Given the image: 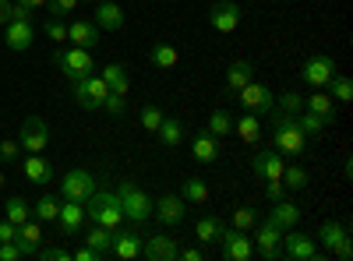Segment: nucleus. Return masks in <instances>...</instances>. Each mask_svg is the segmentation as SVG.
<instances>
[{
  "instance_id": "nucleus-53",
  "label": "nucleus",
  "mask_w": 353,
  "mask_h": 261,
  "mask_svg": "<svg viewBox=\"0 0 353 261\" xmlns=\"http://www.w3.org/2000/svg\"><path fill=\"white\" fill-rule=\"evenodd\" d=\"M11 21H32V11L21 4H11Z\"/></svg>"
},
{
  "instance_id": "nucleus-51",
  "label": "nucleus",
  "mask_w": 353,
  "mask_h": 261,
  "mask_svg": "<svg viewBox=\"0 0 353 261\" xmlns=\"http://www.w3.org/2000/svg\"><path fill=\"white\" fill-rule=\"evenodd\" d=\"M265 194H269V201H279V198H286V187H283V180H269Z\"/></svg>"
},
{
  "instance_id": "nucleus-25",
  "label": "nucleus",
  "mask_w": 353,
  "mask_h": 261,
  "mask_svg": "<svg viewBox=\"0 0 353 261\" xmlns=\"http://www.w3.org/2000/svg\"><path fill=\"white\" fill-rule=\"evenodd\" d=\"M21 169H25L28 184H39V187H43V184H50V180H53V166H50V163H46L39 152H32V156H28Z\"/></svg>"
},
{
  "instance_id": "nucleus-47",
  "label": "nucleus",
  "mask_w": 353,
  "mask_h": 261,
  "mask_svg": "<svg viewBox=\"0 0 353 261\" xmlns=\"http://www.w3.org/2000/svg\"><path fill=\"white\" fill-rule=\"evenodd\" d=\"M46 36H50L53 43H64V39H68V25L57 21V18H46Z\"/></svg>"
},
{
  "instance_id": "nucleus-46",
  "label": "nucleus",
  "mask_w": 353,
  "mask_h": 261,
  "mask_svg": "<svg viewBox=\"0 0 353 261\" xmlns=\"http://www.w3.org/2000/svg\"><path fill=\"white\" fill-rule=\"evenodd\" d=\"M36 258H43V261H71V251L68 247H39Z\"/></svg>"
},
{
  "instance_id": "nucleus-9",
  "label": "nucleus",
  "mask_w": 353,
  "mask_h": 261,
  "mask_svg": "<svg viewBox=\"0 0 353 261\" xmlns=\"http://www.w3.org/2000/svg\"><path fill=\"white\" fill-rule=\"evenodd\" d=\"M18 145H21L25 152H46V145H50V124H46L43 117H28V121L21 124Z\"/></svg>"
},
{
  "instance_id": "nucleus-18",
  "label": "nucleus",
  "mask_w": 353,
  "mask_h": 261,
  "mask_svg": "<svg viewBox=\"0 0 353 261\" xmlns=\"http://www.w3.org/2000/svg\"><path fill=\"white\" fill-rule=\"evenodd\" d=\"M68 39L74 43V46H85V50H92L99 39H103V28L96 25V21H71L68 25Z\"/></svg>"
},
{
  "instance_id": "nucleus-48",
  "label": "nucleus",
  "mask_w": 353,
  "mask_h": 261,
  "mask_svg": "<svg viewBox=\"0 0 353 261\" xmlns=\"http://www.w3.org/2000/svg\"><path fill=\"white\" fill-rule=\"evenodd\" d=\"M18 149H21L18 141L4 138V141H0V159H4V163H14V159H18Z\"/></svg>"
},
{
  "instance_id": "nucleus-13",
  "label": "nucleus",
  "mask_w": 353,
  "mask_h": 261,
  "mask_svg": "<svg viewBox=\"0 0 353 261\" xmlns=\"http://www.w3.org/2000/svg\"><path fill=\"white\" fill-rule=\"evenodd\" d=\"M152 212L163 226H181L184 222V198L181 194H163L159 201H152Z\"/></svg>"
},
{
  "instance_id": "nucleus-54",
  "label": "nucleus",
  "mask_w": 353,
  "mask_h": 261,
  "mask_svg": "<svg viewBox=\"0 0 353 261\" xmlns=\"http://www.w3.org/2000/svg\"><path fill=\"white\" fill-rule=\"evenodd\" d=\"M350 254H353V247H350V237H346V240H339V244H336V258L350 261Z\"/></svg>"
},
{
  "instance_id": "nucleus-36",
  "label": "nucleus",
  "mask_w": 353,
  "mask_h": 261,
  "mask_svg": "<svg viewBox=\"0 0 353 261\" xmlns=\"http://www.w3.org/2000/svg\"><path fill=\"white\" fill-rule=\"evenodd\" d=\"M4 219L14 222V226L28 222V201H25V198H11L8 205H4Z\"/></svg>"
},
{
  "instance_id": "nucleus-5",
  "label": "nucleus",
  "mask_w": 353,
  "mask_h": 261,
  "mask_svg": "<svg viewBox=\"0 0 353 261\" xmlns=\"http://www.w3.org/2000/svg\"><path fill=\"white\" fill-rule=\"evenodd\" d=\"M219 254L226 258V261H248L251 254H254V240L248 237V229H219Z\"/></svg>"
},
{
  "instance_id": "nucleus-4",
  "label": "nucleus",
  "mask_w": 353,
  "mask_h": 261,
  "mask_svg": "<svg viewBox=\"0 0 353 261\" xmlns=\"http://www.w3.org/2000/svg\"><path fill=\"white\" fill-rule=\"evenodd\" d=\"M110 96V85L92 71V74H85V78H74V103L81 109H99Z\"/></svg>"
},
{
  "instance_id": "nucleus-20",
  "label": "nucleus",
  "mask_w": 353,
  "mask_h": 261,
  "mask_svg": "<svg viewBox=\"0 0 353 261\" xmlns=\"http://www.w3.org/2000/svg\"><path fill=\"white\" fill-rule=\"evenodd\" d=\"M141 254L149 261H173L176 254H181V247L173 244V237H149V244H141Z\"/></svg>"
},
{
  "instance_id": "nucleus-38",
  "label": "nucleus",
  "mask_w": 353,
  "mask_h": 261,
  "mask_svg": "<svg viewBox=\"0 0 353 261\" xmlns=\"http://www.w3.org/2000/svg\"><path fill=\"white\" fill-rule=\"evenodd\" d=\"M230 131H233V117H230L226 109H216L212 117H209V134H212V138H223V134H230Z\"/></svg>"
},
{
  "instance_id": "nucleus-10",
  "label": "nucleus",
  "mask_w": 353,
  "mask_h": 261,
  "mask_svg": "<svg viewBox=\"0 0 353 261\" xmlns=\"http://www.w3.org/2000/svg\"><path fill=\"white\" fill-rule=\"evenodd\" d=\"M254 244H258V254L265 258V261H276L279 258V240H283V229L272 222V219H265L261 226H254V237H251Z\"/></svg>"
},
{
  "instance_id": "nucleus-57",
  "label": "nucleus",
  "mask_w": 353,
  "mask_h": 261,
  "mask_svg": "<svg viewBox=\"0 0 353 261\" xmlns=\"http://www.w3.org/2000/svg\"><path fill=\"white\" fill-rule=\"evenodd\" d=\"M14 4L28 8V11H36V8H46V0H14Z\"/></svg>"
},
{
  "instance_id": "nucleus-44",
  "label": "nucleus",
  "mask_w": 353,
  "mask_h": 261,
  "mask_svg": "<svg viewBox=\"0 0 353 261\" xmlns=\"http://www.w3.org/2000/svg\"><path fill=\"white\" fill-rule=\"evenodd\" d=\"M46 4H50V14H53V18H64V14L78 11L81 0H46Z\"/></svg>"
},
{
  "instance_id": "nucleus-17",
  "label": "nucleus",
  "mask_w": 353,
  "mask_h": 261,
  "mask_svg": "<svg viewBox=\"0 0 353 261\" xmlns=\"http://www.w3.org/2000/svg\"><path fill=\"white\" fill-rule=\"evenodd\" d=\"M283 166H286V159H283L276 149L258 152V156H254V163H251V169L258 173L261 180H279V177H283Z\"/></svg>"
},
{
  "instance_id": "nucleus-55",
  "label": "nucleus",
  "mask_w": 353,
  "mask_h": 261,
  "mask_svg": "<svg viewBox=\"0 0 353 261\" xmlns=\"http://www.w3.org/2000/svg\"><path fill=\"white\" fill-rule=\"evenodd\" d=\"M11 4H14V0H0V25L11 21Z\"/></svg>"
},
{
  "instance_id": "nucleus-30",
  "label": "nucleus",
  "mask_w": 353,
  "mask_h": 261,
  "mask_svg": "<svg viewBox=\"0 0 353 261\" xmlns=\"http://www.w3.org/2000/svg\"><path fill=\"white\" fill-rule=\"evenodd\" d=\"M156 134H159V141L166 145V149H176V145L184 141V124L173 121V117H163V124L156 127Z\"/></svg>"
},
{
  "instance_id": "nucleus-22",
  "label": "nucleus",
  "mask_w": 353,
  "mask_h": 261,
  "mask_svg": "<svg viewBox=\"0 0 353 261\" xmlns=\"http://www.w3.org/2000/svg\"><path fill=\"white\" fill-rule=\"evenodd\" d=\"M4 43L11 50H28L36 43V32H32V21H8V32H4Z\"/></svg>"
},
{
  "instance_id": "nucleus-32",
  "label": "nucleus",
  "mask_w": 353,
  "mask_h": 261,
  "mask_svg": "<svg viewBox=\"0 0 353 261\" xmlns=\"http://www.w3.org/2000/svg\"><path fill=\"white\" fill-rule=\"evenodd\" d=\"M149 61H152L156 67H163V71H173L176 64H181V53H176L173 46H166V43H156L152 53H149Z\"/></svg>"
},
{
  "instance_id": "nucleus-34",
  "label": "nucleus",
  "mask_w": 353,
  "mask_h": 261,
  "mask_svg": "<svg viewBox=\"0 0 353 261\" xmlns=\"http://www.w3.org/2000/svg\"><path fill=\"white\" fill-rule=\"evenodd\" d=\"M219 229H223V219L219 216H201L198 226H194V233H198L201 244H212V240H219Z\"/></svg>"
},
{
  "instance_id": "nucleus-50",
  "label": "nucleus",
  "mask_w": 353,
  "mask_h": 261,
  "mask_svg": "<svg viewBox=\"0 0 353 261\" xmlns=\"http://www.w3.org/2000/svg\"><path fill=\"white\" fill-rule=\"evenodd\" d=\"M8 240H18V226L14 222H0V244H8Z\"/></svg>"
},
{
  "instance_id": "nucleus-52",
  "label": "nucleus",
  "mask_w": 353,
  "mask_h": 261,
  "mask_svg": "<svg viewBox=\"0 0 353 261\" xmlns=\"http://www.w3.org/2000/svg\"><path fill=\"white\" fill-rule=\"evenodd\" d=\"M71 258H74V261H99V251H92V247H78V251H71Z\"/></svg>"
},
{
  "instance_id": "nucleus-3",
  "label": "nucleus",
  "mask_w": 353,
  "mask_h": 261,
  "mask_svg": "<svg viewBox=\"0 0 353 261\" xmlns=\"http://www.w3.org/2000/svg\"><path fill=\"white\" fill-rule=\"evenodd\" d=\"M117 198H121V209L131 222H145V219H152V198L145 194L138 184L124 180L121 187H117Z\"/></svg>"
},
{
  "instance_id": "nucleus-43",
  "label": "nucleus",
  "mask_w": 353,
  "mask_h": 261,
  "mask_svg": "<svg viewBox=\"0 0 353 261\" xmlns=\"http://www.w3.org/2000/svg\"><path fill=\"white\" fill-rule=\"evenodd\" d=\"M276 106H279L283 113H301V109H304V99H301L297 92H283V96L276 99Z\"/></svg>"
},
{
  "instance_id": "nucleus-16",
  "label": "nucleus",
  "mask_w": 353,
  "mask_h": 261,
  "mask_svg": "<svg viewBox=\"0 0 353 261\" xmlns=\"http://www.w3.org/2000/svg\"><path fill=\"white\" fill-rule=\"evenodd\" d=\"M286 247H283V254L286 258H293V261H311V258H318V251H314V244H311V237L307 233H297V229H286Z\"/></svg>"
},
{
  "instance_id": "nucleus-1",
  "label": "nucleus",
  "mask_w": 353,
  "mask_h": 261,
  "mask_svg": "<svg viewBox=\"0 0 353 261\" xmlns=\"http://www.w3.org/2000/svg\"><path fill=\"white\" fill-rule=\"evenodd\" d=\"M272 149H276L283 159H293V156H304V152H307V134H304L301 124H297V113L276 109V121H272Z\"/></svg>"
},
{
  "instance_id": "nucleus-56",
  "label": "nucleus",
  "mask_w": 353,
  "mask_h": 261,
  "mask_svg": "<svg viewBox=\"0 0 353 261\" xmlns=\"http://www.w3.org/2000/svg\"><path fill=\"white\" fill-rule=\"evenodd\" d=\"M176 258H184V261H201L205 254H201L198 247H184V251H181V254H176Z\"/></svg>"
},
{
  "instance_id": "nucleus-37",
  "label": "nucleus",
  "mask_w": 353,
  "mask_h": 261,
  "mask_svg": "<svg viewBox=\"0 0 353 261\" xmlns=\"http://www.w3.org/2000/svg\"><path fill=\"white\" fill-rule=\"evenodd\" d=\"M57 212H61V198L43 194V198H39V205H36V219H39V222H53Z\"/></svg>"
},
{
  "instance_id": "nucleus-45",
  "label": "nucleus",
  "mask_w": 353,
  "mask_h": 261,
  "mask_svg": "<svg viewBox=\"0 0 353 261\" xmlns=\"http://www.w3.org/2000/svg\"><path fill=\"white\" fill-rule=\"evenodd\" d=\"M233 226H237V229H254L258 226L254 209H237V212H233Z\"/></svg>"
},
{
  "instance_id": "nucleus-14",
  "label": "nucleus",
  "mask_w": 353,
  "mask_h": 261,
  "mask_svg": "<svg viewBox=\"0 0 353 261\" xmlns=\"http://www.w3.org/2000/svg\"><path fill=\"white\" fill-rule=\"evenodd\" d=\"M85 201H71V198H64V205H61V212H57V222H61V229H64V237H74L78 229L85 226Z\"/></svg>"
},
{
  "instance_id": "nucleus-31",
  "label": "nucleus",
  "mask_w": 353,
  "mask_h": 261,
  "mask_svg": "<svg viewBox=\"0 0 353 261\" xmlns=\"http://www.w3.org/2000/svg\"><path fill=\"white\" fill-rule=\"evenodd\" d=\"M181 198H184V205H205L209 201V187H205V180L191 177L181 184Z\"/></svg>"
},
{
  "instance_id": "nucleus-21",
  "label": "nucleus",
  "mask_w": 353,
  "mask_h": 261,
  "mask_svg": "<svg viewBox=\"0 0 353 261\" xmlns=\"http://www.w3.org/2000/svg\"><path fill=\"white\" fill-rule=\"evenodd\" d=\"M269 219L283 229H297V222H301V209L293 205V201H286V198H279V201H272V212H269Z\"/></svg>"
},
{
  "instance_id": "nucleus-15",
  "label": "nucleus",
  "mask_w": 353,
  "mask_h": 261,
  "mask_svg": "<svg viewBox=\"0 0 353 261\" xmlns=\"http://www.w3.org/2000/svg\"><path fill=\"white\" fill-rule=\"evenodd\" d=\"M110 254H113V258H121V261L141 258V237H134V229H113Z\"/></svg>"
},
{
  "instance_id": "nucleus-8",
  "label": "nucleus",
  "mask_w": 353,
  "mask_h": 261,
  "mask_svg": "<svg viewBox=\"0 0 353 261\" xmlns=\"http://www.w3.org/2000/svg\"><path fill=\"white\" fill-rule=\"evenodd\" d=\"M241 18H244V11H241V4H233V0H216V4L209 8V25L216 28V32H223V36L237 32Z\"/></svg>"
},
{
  "instance_id": "nucleus-41",
  "label": "nucleus",
  "mask_w": 353,
  "mask_h": 261,
  "mask_svg": "<svg viewBox=\"0 0 353 261\" xmlns=\"http://www.w3.org/2000/svg\"><path fill=\"white\" fill-rule=\"evenodd\" d=\"M329 85H332V99H336V103H350V99H353V81H350V78L336 74Z\"/></svg>"
},
{
  "instance_id": "nucleus-6",
  "label": "nucleus",
  "mask_w": 353,
  "mask_h": 261,
  "mask_svg": "<svg viewBox=\"0 0 353 261\" xmlns=\"http://www.w3.org/2000/svg\"><path fill=\"white\" fill-rule=\"evenodd\" d=\"M53 64L61 67L71 81L74 78H85V74H92L96 71V61H92V53H88L85 46H71V50H61L53 56Z\"/></svg>"
},
{
  "instance_id": "nucleus-35",
  "label": "nucleus",
  "mask_w": 353,
  "mask_h": 261,
  "mask_svg": "<svg viewBox=\"0 0 353 261\" xmlns=\"http://www.w3.org/2000/svg\"><path fill=\"white\" fill-rule=\"evenodd\" d=\"M321 240H325V247H329V251H336V244H339V240H346V222L329 219L325 226H321Z\"/></svg>"
},
{
  "instance_id": "nucleus-19",
  "label": "nucleus",
  "mask_w": 353,
  "mask_h": 261,
  "mask_svg": "<svg viewBox=\"0 0 353 261\" xmlns=\"http://www.w3.org/2000/svg\"><path fill=\"white\" fill-rule=\"evenodd\" d=\"M96 25L106 28V32H121L124 28V11L117 0H99L96 4Z\"/></svg>"
},
{
  "instance_id": "nucleus-58",
  "label": "nucleus",
  "mask_w": 353,
  "mask_h": 261,
  "mask_svg": "<svg viewBox=\"0 0 353 261\" xmlns=\"http://www.w3.org/2000/svg\"><path fill=\"white\" fill-rule=\"evenodd\" d=\"M0 187H4V173H0Z\"/></svg>"
},
{
  "instance_id": "nucleus-49",
  "label": "nucleus",
  "mask_w": 353,
  "mask_h": 261,
  "mask_svg": "<svg viewBox=\"0 0 353 261\" xmlns=\"http://www.w3.org/2000/svg\"><path fill=\"white\" fill-rule=\"evenodd\" d=\"M103 106H106V109L113 113V117H124V96H113V92H110Z\"/></svg>"
},
{
  "instance_id": "nucleus-42",
  "label": "nucleus",
  "mask_w": 353,
  "mask_h": 261,
  "mask_svg": "<svg viewBox=\"0 0 353 261\" xmlns=\"http://www.w3.org/2000/svg\"><path fill=\"white\" fill-rule=\"evenodd\" d=\"M159 124H163V109L152 106V103H145V106H141V127H145V131H156Z\"/></svg>"
},
{
  "instance_id": "nucleus-12",
  "label": "nucleus",
  "mask_w": 353,
  "mask_h": 261,
  "mask_svg": "<svg viewBox=\"0 0 353 261\" xmlns=\"http://www.w3.org/2000/svg\"><path fill=\"white\" fill-rule=\"evenodd\" d=\"M332 78H336V61L332 56H311V61L304 64V81L311 85V89H325Z\"/></svg>"
},
{
  "instance_id": "nucleus-7",
  "label": "nucleus",
  "mask_w": 353,
  "mask_h": 261,
  "mask_svg": "<svg viewBox=\"0 0 353 261\" xmlns=\"http://www.w3.org/2000/svg\"><path fill=\"white\" fill-rule=\"evenodd\" d=\"M237 99H241V106H244L248 113H258V117H261V113H272V109H276L272 89H269V85H261V81H254V78L237 92Z\"/></svg>"
},
{
  "instance_id": "nucleus-23",
  "label": "nucleus",
  "mask_w": 353,
  "mask_h": 261,
  "mask_svg": "<svg viewBox=\"0 0 353 261\" xmlns=\"http://www.w3.org/2000/svg\"><path fill=\"white\" fill-rule=\"evenodd\" d=\"M39 244H43V222L39 219L36 222H21L18 226V247H21V254L32 258L39 251Z\"/></svg>"
},
{
  "instance_id": "nucleus-29",
  "label": "nucleus",
  "mask_w": 353,
  "mask_h": 261,
  "mask_svg": "<svg viewBox=\"0 0 353 261\" xmlns=\"http://www.w3.org/2000/svg\"><path fill=\"white\" fill-rule=\"evenodd\" d=\"M307 113H314V117H321L325 124H336V106H332V96H325V92H314V96H307Z\"/></svg>"
},
{
  "instance_id": "nucleus-27",
  "label": "nucleus",
  "mask_w": 353,
  "mask_h": 261,
  "mask_svg": "<svg viewBox=\"0 0 353 261\" xmlns=\"http://www.w3.org/2000/svg\"><path fill=\"white\" fill-rule=\"evenodd\" d=\"M191 156L198 159V163H216L219 159V141L205 131V134H194L191 138Z\"/></svg>"
},
{
  "instance_id": "nucleus-33",
  "label": "nucleus",
  "mask_w": 353,
  "mask_h": 261,
  "mask_svg": "<svg viewBox=\"0 0 353 261\" xmlns=\"http://www.w3.org/2000/svg\"><path fill=\"white\" fill-rule=\"evenodd\" d=\"M85 244L92 247V251H99V258H106V254H110V244H113V233H110L106 226H96V222H92V229H88Z\"/></svg>"
},
{
  "instance_id": "nucleus-28",
  "label": "nucleus",
  "mask_w": 353,
  "mask_h": 261,
  "mask_svg": "<svg viewBox=\"0 0 353 261\" xmlns=\"http://www.w3.org/2000/svg\"><path fill=\"white\" fill-rule=\"evenodd\" d=\"M254 78V67H251V61H233L230 64V71H226V89L233 92V96H237L241 89H244V85Z\"/></svg>"
},
{
  "instance_id": "nucleus-26",
  "label": "nucleus",
  "mask_w": 353,
  "mask_h": 261,
  "mask_svg": "<svg viewBox=\"0 0 353 261\" xmlns=\"http://www.w3.org/2000/svg\"><path fill=\"white\" fill-rule=\"evenodd\" d=\"M99 78L110 85L113 96H128V92H131V78H128V67H124V64H106Z\"/></svg>"
},
{
  "instance_id": "nucleus-39",
  "label": "nucleus",
  "mask_w": 353,
  "mask_h": 261,
  "mask_svg": "<svg viewBox=\"0 0 353 261\" xmlns=\"http://www.w3.org/2000/svg\"><path fill=\"white\" fill-rule=\"evenodd\" d=\"M283 187H290V191H301V187H307V173L301 169V166H283Z\"/></svg>"
},
{
  "instance_id": "nucleus-40",
  "label": "nucleus",
  "mask_w": 353,
  "mask_h": 261,
  "mask_svg": "<svg viewBox=\"0 0 353 261\" xmlns=\"http://www.w3.org/2000/svg\"><path fill=\"white\" fill-rule=\"evenodd\" d=\"M297 124H301V131L307 134V138H314V134H321V131H325V121H321V117H314V113H297Z\"/></svg>"
},
{
  "instance_id": "nucleus-24",
  "label": "nucleus",
  "mask_w": 353,
  "mask_h": 261,
  "mask_svg": "<svg viewBox=\"0 0 353 261\" xmlns=\"http://www.w3.org/2000/svg\"><path fill=\"white\" fill-rule=\"evenodd\" d=\"M233 131H237V138H241L244 145H258V141H261V117L244 109V117L233 121Z\"/></svg>"
},
{
  "instance_id": "nucleus-11",
  "label": "nucleus",
  "mask_w": 353,
  "mask_h": 261,
  "mask_svg": "<svg viewBox=\"0 0 353 261\" xmlns=\"http://www.w3.org/2000/svg\"><path fill=\"white\" fill-rule=\"evenodd\" d=\"M96 191V177L88 169H71L68 177L61 180V194L71 201H88V194Z\"/></svg>"
},
{
  "instance_id": "nucleus-2",
  "label": "nucleus",
  "mask_w": 353,
  "mask_h": 261,
  "mask_svg": "<svg viewBox=\"0 0 353 261\" xmlns=\"http://www.w3.org/2000/svg\"><path fill=\"white\" fill-rule=\"evenodd\" d=\"M85 216L92 219L96 226H106L110 233L113 229H121L128 222L124 209H121V198H117V191H92L85 201Z\"/></svg>"
}]
</instances>
